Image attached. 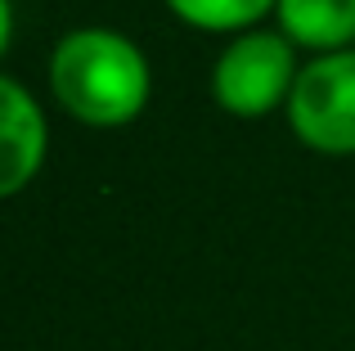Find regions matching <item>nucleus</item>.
I'll use <instances>...</instances> for the list:
<instances>
[{
  "label": "nucleus",
  "mask_w": 355,
  "mask_h": 351,
  "mask_svg": "<svg viewBox=\"0 0 355 351\" xmlns=\"http://www.w3.org/2000/svg\"><path fill=\"white\" fill-rule=\"evenodd\" d=\"M50 86L72 117L90 126H117L144 108L148 59L126 32L77 27L50 50Z\"/></svg>",
  "instance_id": "obj_1"
},
{
  "label": "nucleus",
  "mask_w": 355,
  "mask_h": 351,
  "mask_svg": "<svg viewBox=\"0 0 355 351\" xmlns=\"http://www.w3.org/2000/svg\"><path fill=\"white\" fill-rule=\"evenodd\" d=\"M297 54L293 41L284 32L270 27H248L239 32L211 63V95L220 99V108L239 117L270 113L279 99L293 95L297 81Z\"/></svg>",
  "instance_id": "obj_2"
},
{
  "label": "nucleus",
  "mask_w": 355,
  "mask_h": 351,
  "mask_svg": "<svg viewBox=\"0 0 355 351\" xmlns=\"http://www.w3.org/2000/svg\"><path fill=\"white\" fill-rule=\"evenodd\" d=\"M288 122L311 149L355 153V50H329L302 63L288 95Z\"/></svg>",
  "instance_id": "obj_3"
},
{
  "label": "nucleus",
  "mask_w": 355,
  "mask_h": 351,
  "mask_svg": "<svg viewBox=\"0 0 355 351\" xmlns=\"http://www.w3.org/2000/svg\"><path fill=\"white\" fill-rule=\"evenodd\" d=\"M50 126L36 95L18 77L0 72V198L18 194L45 162Z\"/></svg>",
  "instance_id": "obj_4"
},
{
  "label": "nucleus",
  "mask_w": 355,
  "mask_h": 351,
  "mask_svg": "<svg viewBox=\"0 0 355 351\" xmlns=\"http://www.w3.org/2000/svg\"><path fill=\"white\" fill-rule=\"evenodd\" d=\"M279 32L293 45H311V50H347L355 36V0H279Z\"/></svg>",
  "instance_id": "obj_5"
},
{
  "label": "nucleus",
  "mask_w": 355,
  "mask_h": 351,
  "mask_svg": "<svg viewBox=\"0 0 355 351\" xmlns=\"http://www.w3.org/2000/svg\"><path fill=\"white\" fill-rule=\"evenodd\" d=\"M166 5L193 27H243L248 32L279 0H166Z\"/></svg>",
  "instance_id": "obj_6"
},
{
  "label": "nucleus",
  "mask_w": 355,
  "mask_h": 351,
  "mask_svg": "<svg viewBox=\"0 0 355 351\" xmlns=\"http://www.w3.org/2000/svg\"><path fill=\"white\" fill-rule=\"evenodd\" d=\"M9 36H14V5L0 0V50L9 45Z\"/></svg>",
  "instance_id": "obj_7"
}]
</instances>
